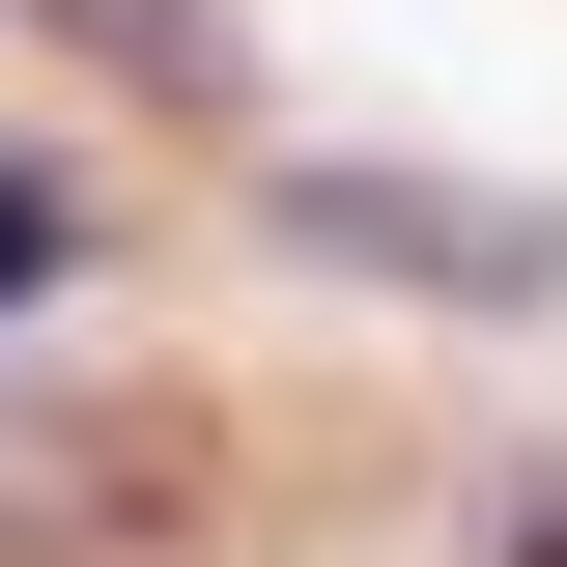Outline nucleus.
I'll use <instances>...</instances> for the list:
<instances>
[{
  "label": "nucleus",
  "mask_w": 567,
  "mask_h": 567,
  "mask_svg": "<svg viewBox=\"0 0 567 567\" xmlns=\"http://www.w3.org/2000/svg\"><path fill=\"white\" fill-rule=\"evenodd\" d=\"M85 256H114V171H58V142H0V341L58 312Z\"/></svg>",
  "instance_id": "obj_2"
},
{
  "label": "nucleus",
  "mask_w": 567,
  "mask_h": 567,
  "mask_svg": "<svg viewBox=\"0 0 567 567\" xmlns=\"http://www.w3.org/2000/svg\"><path fill=\"white\" fill-rule=\"evenodd\" d=\"M454 539H483V567H567V483H483Z\"/></svg>",
  "instance_id": "obj_3"
},
{
  "label": "nucleus",
  "mask_w": 567,
  "mask_h": 567,
  "mask_svg": "<svg viewBox=\"0 0 567 567\" xmlns=\"http://www.w3.org/2000/svg\"><path fill=\"white\" fill-rule=\"evenodd\" d=\"M256 227L284 256H341V284H398V312H567V199H511V171H369V142H284L256 171Z\"/></svg>",
  "instance_id": "obj_1"
}]
</instances>
